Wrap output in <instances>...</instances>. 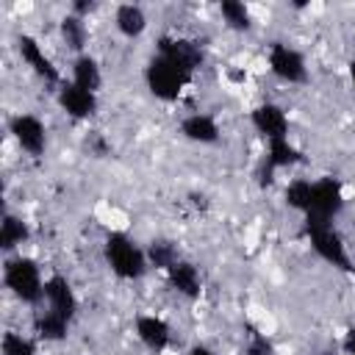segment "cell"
<instances>
[{
	"label": "cell",
	"instance_id": "obj_8",
	"mask_svg": "<svg viewBox=\"0 0 355 355\" xmlns=\"http://www.w3.org/2000/svg\"><path fill=\"white\" fill-rule=\"evenodd\" d=\"M250 122H252V128L266 141L286 139L288 136V116H286V111L277 103H261V105H255L252 114H250Z\"/></svg>",
	"mask_w": 355,
	"mask_h": 355
},
{
	"label": "cell",
	"instance_id": "obj_28",
	"mask_svg": "<svg viewBox=\"0 0 355 355\" xmlns=\"http://www.w3.org/2000/svg\"><path fill=\"white\" fill-rule=\"evenodd\" d=\"M349 80H352V89H355V58L349 61Z\"/></svg>",
	"mask_w": 355,
	"mask_h": 355
},
{
	"label": "cell",
	"instance_id": "obj_12",
	"mask_svg": "<svg viewBox=\"0 0 355 355\" xmlns=\"http://www.w3.org/2000/svg\"><path fill=\"white\" fill-rule=\"evenodd\" d=\"M136 336H139V341H141L147 349H153V352L166 349V344H169V338H172L169 324H166L161 316H153V313L136 319Z\"/></svg>",
	"mask_w": 355,
	"mask_h": 355
},
{
	"label": "cell",
	"instance_id": "obj_3",
	"mask_svg": "<svg viewBox=\"0 0 355 355\" xmlns=\"http://www.w3.org/2000/svg\"><path fill=\"white\" fill-rule=\"evenodd\" d=\"M105 261L122 280H139L147 272V252L125 233H111L105 239Z\"/></svg>",
	"mask_w": 355,
	"mask_h": 355
},
{
	"label": "cell",
	"instance_id": "obj_13",
	"mask_svg": "<svg viewBox=\"0 0 355 355\" xmlns=\"http://www.w3.org/2000/svg\"><path fill=\"white\" fill-rule=\"evenodd\" d=\"M166 280H169V286H172L178 294H183V297H200L202 280H200V272H197L194 263L178 258V261L166 269Z\"/></svg>",
	"mask_w": 355,
	"mask_h": 355
},
{
	"label": "cell",
	"instance_id": "obj_22",
	"mask_svg": "<svg viewBox=\"0 0 355 355\" xmlns=\"http://www.w3.org/2000/svg\"><path fill=\"white\" fill-rule=\"evenodd\" d=\"M61 36H64L67 47L80 50V47L86 44V25H83V19H80V17H67V19L61 22Z\"/></svg>",
	"mask_w": 355,
	"mask_h": 355
},
{
	"label": "cell",
	"instance_id": "obj_14",
	"mask_svg": "<svg viewBox=\"0 0 355 355\" xmlns=\"http://www.w3.org/2000/svg\"><path fill=\"white\" fill-rule=\"evenodd\" d=\"M180 133L189 139V141H197V144H214L219 139V125L214 116L208 114H189L183 122H180Z\"/></svg>",
	"mask_w": 355,
	"mask_h": 355
},
{
	"label": "cell",
	"instance_id": "obj_16",
	"mask_svg": "<svg viewBox=\"0 0 355 355\" xmlns=\"http://www.w3.org/2000/svg\"><path fill=\"white\" fill-rule=\"evenodd\" d=\"M114 22H116V31H119L122 36H128V39L141 36V33H144V28H147V17H144L141 6H133V3L119 6V8H116Z\"/></svg>",
	"mask_w": 355,
	"mask_h": 355
},
{
	"label": "cell",
	"instance_id": "obj_15",
	"mask_svg": "<svg viewBox=\"0 0 355 355\" xmlns=\"http://www.w3.org/2000/svg\"><path fill=\"white\" fill-rule=\"evenodd\" d=\"M72 83L97 94V89L103 86V72H100V64L89 55V53H80L75 61H72Z\"/></svg>",
	"mask_w": 355,
	"mask_h": 355
},
{
	"label": "cell",
	"instance_id": "obj_20",
	"mask_svg": "<svg viewBox=\"0 0 355 355\" xmlns=\"http://www.w3.org/2000/svg\"><path fill=\"white\" fill-rule=\"evenodd\" d=\"M219 11H222V17H225V22L230 25V28H236V31H247L250 25H252V17H250V8L241 3V0H222V6H219Z\"/></svg>",
	"mask_w": 355,
	"mask_h": 355
},
{
	"label": "cell",
	"instance_id": "obj_9",
	"mask_svg": "<svg viewBox=\"0 0 355 355\" xmlns=\"http://www.w3.org/2000/svg\"><path fill=\"white\" fill-rule=\"evenodd\" d=\"M44 300H47V311H53V313L64 316L67 322H72V316L78 311V297H75V291H72L67 277L50 275L44 280Z\"/></svg>",
	"mask_w": 355,
	"mask_h": 355
},
{
	"label": "cell",
	"instance_id": "obj_18",
	"mask_svg": "<svg viewBox=\"0 0 355 355\" xmlns=\"http://www.w3.org/2000/svg\"><path fill=\"white\" fill-rule=\"evenodd\" d=\"M28 236H31V230H28V225L19 216H14V214L3 216V225H0V247L3 250L19 247L22 241H28Z\"/></svg>",
	"mask_w": 355,
	"mask_h": 355
},
{
	"label": "cell",
	"instance_id": "obj_11",
	"mask_svg": "<svg viewBox=\"0 0 355 355\" xmlns=\"http://www.w3.org/2000/svg\"><path fill=\"white\" fill-rule=\"evenodd\" d=\"M58 105H61L69 116L86 119V116H92V114L97 111V94H92V92L80 89V86H75L72 80H64V83L58 86Z\"/></svg>",
	"mask_w": 355,
	"mask_h": 355
},
{
	"label": "cell",
	"instance_id": "obj_7",
	"mask_svg": "<svg viewBox=\"0 0 355 355\" xmlns=\"http://www.w3.org/2000/svg\"><path fill=\"white\" fill-rule=\"evenodd\" d=\"M11 136L19 144V150H25L28 155H42L47 147V130L44 122L33 114H17L11 119Z\"/></svg>",
	"mask_w": 355,
	"mask_h": 355
},
{
	"label": "cell",
	"instance_id": "obj_25",
	"mask_svg": "<svg viewBox=\"0 0 355 355\" xmlns=\"http://www.w3.org/2000/svg\"><path fill=\"white\" fill-rule=\"evenodd\" d=\"M247 355H275V347H272V341L266 336L255 333L252 341H250V347H247Z\"/></svg>",
	"mask_w": 355,
	"mask_h": 355
},
{
	"label": "cell",
	"instance_id": "obj_24",
	"mask_svg": "<svg viewBox=\"0 0 355 355\" xmlns=\"http://www.w3.org/2000/svg\"><path fill=\"white\" fill-rule=\"evenodd\" d=\"M147 261L153 263V266H158V269H169L175 261H178V252H175V247H169V244H153L150 247V252H147Z\"/></svg>",
	"mask_w": 355,
	"mask_h": 355
},
{
	"label": "cell",
	"instance_id": "obj_1",
	"mask_svg": "<svg viewBox=\"0 0 355 355\" xmlns=\"http://www.w3.org/2000/svg\"><path fill=\"white\" fill-rule=\"evenodd\" d=\"M200 67V50L183 39H161L158 53L147 64V89L158 100H178L191 72Z\"/></svg>",
	"mask_w": 355,
	"mask_h": 355
},
{
	"label": "cell",
	"instance_id": "obj_5",
	"mask_svg": "<svg viewBox=\"0 0 355 355\" xmlns=\"http://www.w3.org/2000/svg\"><path fill=\"white\" fill-rule=\"evenodd\" d=\"M341 208H344V191H341V183H338L336 178L313 180V186H311V202H308L305 216L333 222V216H338Z\"/></svg>",
	"mask_w": 355,
	"mask_h": 355
},
{
	"label": "cell",
	"instance_id": "obj_27",
	"mask_svg": "<svg viewBox=\"0 0 355 355\" xmlns=\"http://www.w3.org/2000/svg\"><path fill=\"white\" fill-rule=\"evenodd\" d=\"M347 352H349V355H355V333H352V336H349V341H347Z\"/></svg>",
	"mask_w": 355,
	"mask_h": 355
},
{
	"label": "cell",
	"instance_id": "obj_23",
	"mask_svg": "<svg viewBox=\"0 0 355 355\" xmlns=\"http://www.w3.org/2000/svg\"><path fill=\"white\" fill-rule=\"evenodd\" d=\"M3 355H36V344L22 333H6L0 341Z\"/></svg>",
	"mask_w": 355,
	"mask_h": 355
},
{
	"label": "cell",
	"instance_id": "obj_10",
	"mask_svg": "<svg viewBox=\"0 0 355 355\" xmlns=\"http://www.w3.org/2000/svg\"><path fill=\"white\" fill-rule=\"evenodd\" d=\"M17 50H19V55H22V61L39 75V78H44L47 83H64L61 80V75H58V69L53 67V61L47 58V53H44V47L33 39V36H28V33H22L19 39H17Z\"/></svg>",
	"mask_w": 355,
	"mask_h": 355
},
{
	"label": "cell",
	"instance_id": "obj_6",
	"mask_svg": "<svg viewBox=\"0 0 355 355\" xmlns=\"http://www.w3.org/2000/svg\"><path fill=\"white\" fill-rule=\"evenodd\" d=\"M269 69L275 72V78H280L286 83H305L308 80V67H305L302 53L283 44V42H275L269 47Z\"/></svg>",
	"mask_w": 355,
	"mask_h": 355
},
{
	"label": "cell",
	"instance_id": "obj_19",
	"mask_svg": "<svg viewBox=\"0 0 355 355\" xmlns=\"http://www.w3.org/2000/svg\"><path fill=\"white\" fill-rule=\"evenodd\" d=\"M36 333H39L44 341H61V338H67V333H69V322H67L64 316L53 313V311H44V313L36 319Z\"/></svg>",
	"mask_w": 355,
	"mask_h": 355
},
{
	"label": "cell",
	"instance_id": "obj_4",
	"mask_svg": "<svg viewBox=\"0 0 355 355\" xmlns=\"http://www.w3.org/2000/svg\"><path fill=\"white\" fill-rule=\"evenodd\" d=\"M305 230H308V239H311L313 252H316L324 263L338 266V269H352L347 244H344V239L338 236V230L333 227V222L305 216Z\"/></svg>",
	"mask_w": 355,
	"mask_h": 355
},
{
	"label": "cell",
	"instance_id": "obj_17",
	"mask_svg": "<svg viewBox=\"0 0 355 355\" xmlns=\"http://www.w3.org/2000/svg\"><path fill=\"white\" fill-rule=\"evenodd\" d=\"M300 158H302V153L288 141V136H286V139H272V141H266V166H269V169H288V166H294Z\"/></svg>",
	"mask_w": 355,
	"mask_h": 355
},
{
	"label": "cell",
	"instance_id": "obj_21",
	"mask_svg": "<svg viewBox=\"0 0 355 355\" xmlns=\"http://www.w3.org/2000/svg\"><path fill=\"white\" fill-rule=\"evenodd\" d=\"M311 186H313V180H305V178L291 180L286 186V205L294 208V211H300V214H305L308 211V202H311Z\"/></svg>",
	"mask_w": 355,
	"mask_h": 355
},
{
	"label": "cell",
	"instance_id": "obj_2",
	"mask_svg": "<svg viewBox=\"0 0 355 355\" xmlns=\"http://www.w3.org/2000/svg\"><path fill=\"white\" fill-rule=\"evenodd\" d=\"M3 283L17 300H22L28 305H36L39 300H44V277H42V269L33 258L19 255V258L6 261Z\"/></svg>",
	"mask_w": 355,
	"mask_h": 355
},
{
	"label": "cell",
	"instance_id": "obj_26",
	"mask_svg": "<svg viewBox=\"0 0 355 355\" xmlns=\"http://www.w3.org/2000/svg\"><path fill=\"white\" fill-rule=\"evenodd\" d=\"M186 355H214V352H211L208 347H202V344H197V347H191V349H189Z\"/></svg>",
	"mask_w": 355,
	"mask_h": 355
}]
</instances>
